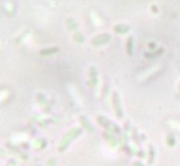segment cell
<instances>
[{
    "instance_id": "obj_1",
    "label": "cell",
    "mask_w": 180,
    "mask_h": 166,
    "mask_svg": "<svg viewBox=\"0 0 180 166\" xmlns=\"http://www.w3.org/2000/svg\"><path fill=\"white\" fill-rule=\"evenodd\" d=\"M113 103H114V109H115L116 117L118 119H123L124 117V112H123V109H121V101H120L118 92L113 93Z\"/></svg>"
},
{
    "instance_id": "obj_2",
    "label": "cell",
    "mask_w": 180,
    "mask_h": 166,
    "mask_svg": "<svg viewBox=\"0 0 180 166\" xmlns=\"http://www.w3.org/2000/svg\"><path fill=\"white\" fill-rule=\"evenodd\" d=\"M126 53L129 56H132V54H134V38L131 35L126 40Z\"/></svg>"
},
{
    "instance_id": "obj_3",
    "label": "cell",
    "mask_w": 180,
    "mask_h": 166,
    "mask_svg": "<svg viewBox=\"0 0 180 166\" xmlns=\"http://www.w3.org/2000/svg\"><path fill=\"white\" fill-rule=\"evenodd\" d=\"M130 28L131 27L129 25H118V26L114 27V31L116 33H128L130 31Z\"/></svg>"
},
{
    "instance_id": "obj_4",
    "label": "cell",
    "mask_w": 180,
    "mask_h": 166,
    "mask_svg": "<svg viewBox=\"0 0 180 166\" xmlns=\"http://www.w3.org/2000/svg\"><path fill=\"white\" fill-rule=\"evenodd\" d=\"M109 39H110V35H109V34H102L101 37H97V38L93 40V44H98V43L103 44V43L109 42Z\"/></svg>"
},
{
    "instance_id": "obj_5",
    "label": "cell",
    "mask_w": 180,
    "mask_h": 166,
    "mask_svg": "<svg viewBox=\"0 0 180 166\" xmlns=\"http://www.w3.org/2000/svg\"><path fill=\"white\" fill-rule=\"evenodd\" d=\"M148 165L151 166L153 164V159H154V147L152 144L148 145Z\"/></svg>"
},
{
    "instance_id": "obj_6",
    "label": "cell",
    "mask_w": 180,
    "mask_h": 166,
    "mask_svg": "<svg viewBox=\"0 0 180 166\" xmlns=\"http://www.w3.org/2000/svg\"><path fill=\"white\" fill-rule=\"evenodd\" d=\"M167 145L168 147H174L175 145V138H174V134L173 133H169L167 136Z\"/></svg>"
},
{
    "instance_id": "obj_7",
    "label": "cell",
    "mask_w": 180,
    "mask_h": 166,
    "mask_svg": "<svg viewBox=\"0 0 180 166\" xmlns=\"http://www.w3.org/2000/svg\"><path fill=\"white\" fill-rule=\"evenodd\" d=\"M179 94H180V84H179Z\"/></svg>"
}]
</instances>
